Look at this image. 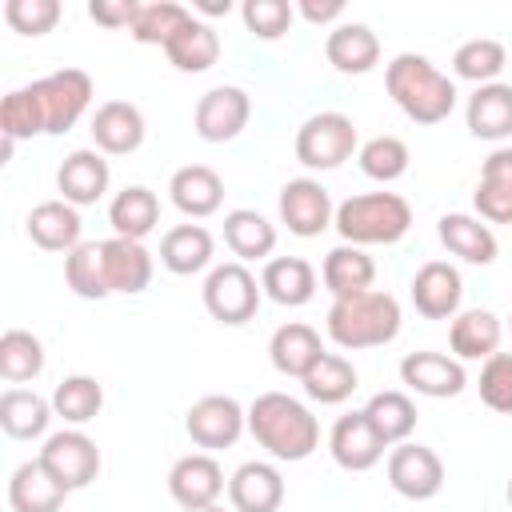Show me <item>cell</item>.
Instances as JSON below:
<instances>
[{"instance_id":"cell-46","label":"cell","mask_w":512,"mask_h":512,"mask_svg":"<svg viewBox=\"0 0 512 512\" xmlns=\"http://www.w3.org/2000/svg\"><path fill=\"white\" fill-rule=\"evenodd\" d=\"M240 20L256 40H280L292 28L296 8L288 0H244L240 4Z\"/></svg>"},{"instance_id":"cell-50","label":"cell","mask_w":512,"mask_h":512,"mask_svg":"<svg viewBox=\"0 0 512 512\" xmlns=\"http://www.w3.org/2000/svg\"><path fill=\"white\" fill-rule=\"evenodd\" d=\"M296 12H300L308 24H332V20L344 16V0H300Z\"/></svg>"},{"instance_id":"cell-16","label":"cell","mask_w":512,"mask_h":512,"mask_svg":"<svg viewBox=\"0 0 512 512\" xmlns=\"http://www.w3.org/2000/svg\"><path fill=\"white\" fill-rule=\"evenodd\" d=\"M112 184V168L104 160L100 148H76L64 156V164L56 168V188L60 200H68L72 208H88L96 204Z\"/></svg>"},{"instance_id":"cell-18","label":"cell","mask_w":512,"mask_h":512,"mask_svg":"<svg viewBox=\"0 0 512 512\" xmlns=\"http://www.w3.org/2000/svg\"><path fill=\"white\" fill-rule=\"evenodd\" d=\"M232 512H276L284 504V476L268 460H244L228 476Z\"/></svg>"},{"instance_id":"cell-47","label":"cell","mask_w":512,"mask_h":512,"mask_svg":"<svg viewBox=\"0 0 512 512\" xmlns=\"http://www.w3.org/2000/svg\"><path fill=\"white\" fill-rule=\"evenodd\" d=\"M60 0H8L4 4V20L12 32L20 36H44L60 24Z\"/></svg>"},{"instance_id":"cell-23","label":"cell","mask_w":512,"mask_h":512,"mask_svg":"<svg viewBox=\"0 0 512 512\" xmlns=\"http://www.w3.org/2000/svg\"><path fill=\"white\" fill-rule=\"evenodd\" d=\"M436 236L452 256H460L464 264H476V268H488L500 248L496 232L480 216H468V212H444L436 220Z\"/></svg>"},{"instance_id":"cell-42","label":"cell","mask_w":512,"mask_h":512,"mask_svg":"<svg viewBox=\"0 0 512 512\" xmlns=\"http://www.w3.org/2000/svg\"><path fill=\"white\" fill-rule=\"evenodd\" d=\"M504 64H508V52L492 36H472V40H464L452 52V72L460 80H472L476 88L480 84H496V76L504 72Z\"/></svg>"},{"instance_id":"cell-54","label":"cell","mask_w":512,"mask_h":512,"mask_svg":"<svg viewBox=\"0 0 512 512\" xmlns=\"http://www.w3.org/2000/svg\"><path fill=\"white\" fill-rule=\"evenodd\" d=\"M508 508H512V480H508Z\"/></svg>"},{"instance_id":"cell-48","label":"cell","mask_w":512,"mask_h":512,"mask_svg":"<svg viewBox=\"0 0 512 512\" xmlns=\"http://www.w3.org/2000/svg\"><path fill=\"white\" fill-rule=\"evenodd\" d=\"M480 400L500 412V416H512V352H496L480 364Z\"/></svg>"},{"instance_id":"cell-52","label":"cell","mask_w":512,"mask_h":512,"mask_svg":"<svg viewBox=\"0 0 512 512\" xmlns=\"http://www.w3.org/2000/svg\"><path fill=\"white\" fill-rule=\"evenodd\" d=\"M12 152H16V140L0 136V164H8V160H12Z\"/></svg>"},{"instance_id":"cell-28","label":"cell","mask_w":512,"mask_h":512,"mask_svg":"<svg viewBox=\"0 0 512 512\" xmlns=\"http://www.w3.org/2000/svg\"><path fill=\"white\" fill-rule=\"evenodd\" d=\"M464 120L476 140H492V144L508 140L512 136V84L504 80L480 84L464 104Z\"/></svg>"},{"instance_id":"cell-51","label":"cell","mask_w":512,"mask_h":512,"mask_svg":"<svg viewBox=\"0 0 512 512\" xmlns=\"http://www.w3.org/2000/svg\"><path fill=\"white\" fill-rule=\"evenodd\" d=\"M204 16H228L232 12V4L228 0H204V4H196Z\"/></svg>"},{"instance_id":"cell-34","label":"cell","mask_w":512,"mask_h":512,"mask_svg":"<svg viewBox=\"0 0 512 512\" xmlns=\"http://www.w3.org/2000/svg\"><path fill=\"white\" fill-rule=\"evenodd\" d=\"M320 280H324V288L332 292V300L368 292L372 280H376V260H372L364 248H356V244H336V248L324 256V264H320Z\"/></svg>"},{"instance_id":"cell-8","label":"cell","mask_w":512,"mask_h":512,"mask_svg":"<svg viewBox=\"0 0 512 512\" xmlns=\"http://www.w3.org/2000/svg\"><path fill=\"white\" fill-rule=\"evenodd\" d=\"M40 464H44L68 492H76V488H88V484L96 480V472H100V448H96V440H92L88 432H80V428H60V432H52V436L44 440Z\"/></svg>"},{"instance_id":"cell-33","label":"cell","mask_w":512,"mask_h":512,"mask_svg":"<svg viewBox=\"0 0 512 512\" xmlns=\"http://www.w3.org/2000/svg\"><path fill=\"white\" fill-rule=\"evenodd\" d=\"M108 224L124 240H144L160 224V196L152 188H144V184L120 188L112 196V204H108Z\"/></svg>"},{"instance_id":"cell-39","label":"cell","mask_w":512,"mask_h":512,"mask_svg":"<svg viewBox=\"0 0 512 512\" xmlns=\"http://www.w3.org/2000/svg\"><path fill=\"white\" fill-rule=\"evenodd\" d=\"M100 408H104V388H100L96 376L76 372V376H64V380L52 388V412H56L60 420H68L72 428L96 420Z\"/></svg>"},{"instance_id":"cell-12","label":"cell","mask_w":512,"mask_h":512,"mask_svg":"<svg viewBox=\"0 0 512 512\" xmlns=\"http://www.w3.org/2000/svg\"><path fill=\"white\" fill-rule=\"evenodd\" d=\"M276 208H280V224H288V232H292V236H304V240L320 236V232L332 228V220H336V204H332L328 188H324L320 180H312V176L288 180V184L280 188Z\"/></svg>"},{"instance_id":"cell-24","label":"cell","mask_w":512,"mask_h":512,"mask_svg":"<svg viewBox=\"0 0 512 512\" xmlns=\"http://www.w3.org/2000/svg\"><path fill=\"white\" fill-rule=\"evenodd\" d=\"M324 352H328V348H324L320 332H316L312 324H304V320L280 324V328L272 332V340H268V360H272V368H276L280 376H296V380H304L308 368H312Z\"/></svg>"},{"instance_id":"cell-37","label":"cell","mask_w":512,"mask_h":512,"mask_svg":"<svg viewBox=\"0 0 512 512\" xmlns=\"http://www.w3.org/2000/svg\"><path fill=\"white\" fill-rule=\"evenodd\" d=\"M356 364L348 360V356H340V352H324L312 368H308V376L300 380L304 384V396L308 400H316V404H344L352 392H356Z\"/></svg>"},{"instance_id":"cell-30","label":"cell","mask_w":512,"mask_h":512,"mask_svg":"<svg viewBox=\"0 0 512 512\" xmlns=\"http://www.w3.org/2000/svg\"><path fill=\"white\" fill-rule=\"evenodd\" d=\"M216 256V240L204 224H176L160 236V264L172 276H196L212 264Z\"/></svg>"},{"instance_id":"cell-31","label":"cell","mask_w":512,"mask_h":512,"mask_svg":"<svg viewBox=\"0 0 512 512\" xmlns=\"http://www.w3.org/2000/svg\"><path fill=\"white\" fill-rule=\"evenodd\" d=\"M224 244L240 264H252V260L268 264L276 252V224L256 208H232L224 216Z\"/></svg>"},{"instance_id":"cell-6","label":"cell","mask_w":512,"mask_h":512,"mask_svg":"<svg viewBox=\"0 0 512 512\" xmlns=\"http://www.w3.org/2000/svg\"><path fill=\"white\" fill-rule=\"evenodd\" d=\"M200 296H204V308H208L212 320L236 328V324H248V320L260 312L264 288H260V280L248 272V264L224 260V264H216V268L204 276Z\"/></svg>"},{"instance_id":"cell-20","label":"cell","mask_w":512,"mask_h":512,"mask_svg":"<svg viewBox=\"0 0 512 512\" xmlns=\"http://www.w3.org/2000/svg\"><path fill=\"white\" fill-rule=\"evenodd\" d=\"M472 204L484 224H512V144H500L488 152Z\"/></svg>"},{"instance_id":"cell-25","label":"cell","mask_w":512,"mask_h":512,"mask_svg":"<svg viewBox=\"0 0 512 512\" xmlns=\"http://www.w3.org/2000/svg\"><path fill=\"white\" fill-rule=\"evenodd\" d=\"M168 196H172V204H176L184 216L204 220V216L220 212V204H224V180H220V172L208 168V164H184V168L172 172Z\"/></svg>"},{"instance_id":"cell-53","label":"cell","mask_w":512,"mask_h":512,"mask_svg":"<svg viewBox=\"0 0 512 512\" xmlns=\"http://www.w3.org/2000/svg\"><path fill=\"white\" fill-rule=\"evenodd\" d=\"M180 512H224L220 504H208V508H180Z\"/></svg>"},{"instance_id":"cell-9","label":"cell","mask_w":512,"mask_h":512,"mask_svg":"<svg viewBox=\"0 0 512 512\" xmlns=\"http://www.w3.org/2000/svg\"><path fill=\"white\" fill-rule=\"evenodd\" d=\"M248 116H252V96L240 84H216L196 100L192 124H196L200 140L228 144L248 128Z\"/></svg>"},{"instance_id":"cell-1","label":"cell","mask_w":512,"mask_h":512,"mask_svg":"<svg viewBox=\"0 0 512 512\" xmlns=\"http://www.w3.org/2000/svg\"><path fill=\"white\" fill-rule=\"evenodd\" d=\"M248 432L272 460L300 464L320 448V420L288 392H260L248 404Z\"/></svg>"},{"instance_id":"cell-11","label":"cell","mask_w":512,"mask_h":512,"mask_svg":"<svg viewBox=\"0 0 512 512\" xmlns=\"http://www.w3.org/2000/svg\"><path fill=\"white\" fill-rule=\"evenodd\" d=\"M36 92L44 104L48 136H64L68 128H76V120L92 104V76L84 68H60V72L36 80Z\"/></svg>"},{"instance_id":"cell-14","label":"cell","mask_w":512,"mask_h":512,"mask_svg":"<svg viewBox=\"0 0 512 512\" xmlns=\"http://www.w3.org/2000/svg\"><path fill=\"white\" fill-rule=\"evenodd\" d=\"M408 296H412V304L424 320H452L460 312V300H464V280H460L456 264L428 260V264L416 268Z\"/></svg>"},{"instance_id":"cell-44","label":"cell","mask_w":512,"mask_h":512,"mask_svg":"<svg viewBox=\"0 0 512 512\" xmlns=\"http://www.w3.org/2000/svg\"><path fill=\"white\" fill-rule=\"evenodd\" d=\"M356 160H360V172H364L368 180L392 184V180H400V176L408 172L412 152H408V144H404L400 136H388V132H384V136L364 140L360 152H356Z\"/></svg>"},{"instance_id":"cell-38","label":"cell","mask_w":512,"mask_h":512,"mask_svg":"<svg viewBox=\"0 0 512 512\" xmlns=\"http://www.w3.org/2000/svg\"><path fill=\"white\" fill-rule=\"evenodd\" d=\"M364 416H368V424L376 428V436H380L388 448L404 444V440L412 436V428H416V404H412L408 392H396V388L376 392V396L364 404Z\"/></svg>"},{"instance_id":"cell-15","label":"cell","mask_w":512,"mask_h":512,"mask_svg":"<svg viewBox=\"0 0 512 512\" xmlns=\"http://www.w3.org/2000/svg\"><path fill=\"white\" fill-rule=\"evenodd\" d=\"M224 488H228V480L212 452H188L168 472V492L180 508H208L224 496Z\"/></svg>"},{"instance_id":"cell-17","label":"cell","mask_w":512,"mask_h":512,"mask_svg":"<svg viewBox=\"0 0 512 512\" xmlns=\"http://www.w3.org/2000/svg\"><path fill=\"white\" fill-rule=\"evenodd\" d=\"M384 448H388V444L376 436V428L368 424L364 408L340 416V420L332 424V432H328V452H332V460H336L344 472H368V468H376V464L384 460Z\"/></svg>"},{"instance_id":"cell-49","label":"cell","mask_w":512,"mask_h":512,"mask_svg":"<svg viewBox=\"0 0 512 512\" xmlns=\"http://www.w3.org/2000/svg\"><path fill=\"white\" fill-rule=\"evenodd\" d=\"M140 8L144 4H136V0H92L88 4V16L96 24H104V28H132L136 16H140Z\"/></svg>"},{"instance_id":"cell-19","label":"cell","mask_w":512,"mask_h":512,"mask_svg":"<svg viewBox=\"0 0 512 512\" xmlns=\"http://www.w3.org/2000/svg\"><path fill=\"white\" fill-rule=\"evenodd\" d=\"M88 132L104 156H128L144 144V112L132 100H104L92 112Z\"/></svg>"},{"instance_id":"cell-55","label":"cell","mask_w":512,"mask_h":512,"mask_svg":"<svg viewBox=\"0 0 512 512\" xmlns=\"http://www.w3.org/2000/svg\"><path fill=\"white\" fill-rule=\"evenodd\" d=\"M508 332H512V316H508Z\"/></svg>"},{"instance_id":"cell-41","label":"cell","mask_w":512,"mask_h":512,"mask_svg":"<svg viewBox=\"0 0 512 512\" xmlns=\"http://www.w3.org/2000/svg\"><path fill=\"white\" fill-rule=\"evenodd\" d=\"M44 372V344L40 336H32L28 328H8L0 336V376L20 388L28 380H36Z\"/></svg>"},{"instance_id":"cell-7","label":"cell","mask_w":512,"mask_h":512,"mask_svg":"<svg viewBox=\"0 0 512 512\" xmlns=\"http://www.w3.org/2000/svg\"><path fill=\"white\" fill-rule=\"evenodd\" d=\"M244 428H248V408L236 396H224V392H208L184 412V432L204 452L232 448L244 436Z\"/></svg>"},{"instance_id":"cell-3","label":"cell","mask_w":512,"mask_h":512,"mask_svg":"<svg viewBox=\"0 0 512 512\" xmlns=\"http://www.w3.org/2000/svg\"><path fill=\"white\" fill-rule=\"evenodd\" d=\"M400 304L392 292H356V296H340L332 300L328 316H324V328H328V340L344 352H360V348H384L400 336Z\"/></svg>"},{"instance_id":"cell-36","label":"cell","mask_w":512,"mask_h":512,"mask_svg":"<svg viewBox=\"0 0 512 512\" xmlns=\"http://www.w3.org/2000/svg\"><path fill=\"white\" fill-rule=\"evenodd\" d=\"M52 416H56L52 412V400H44L32 388H4V396H0V428L12 440H36V436H44Z\"/></svg>"},{"instance_id":"cell-2","label":"cell","mask_w":512,"mask_h":512,"mask_svg":"<svg viewBox=\"0 0 512 512\" xmlns=\"http://www.w3.org/2000/svg\"><path fill=\"white\" fill-rule=\"evenodd\" d=\"M384 88L412 124H440L456 108V80L444 76L428 56L400 52L384 68Z\"/></svg>"},{"instance_id":"cell-32","label":"cell","mask_w":512,"mask_h":512,"mask_svg":"<svg viewBox=\"0 0 512 512\" xmlns=\"http://www.w3.org/2000/svg\"><path fill=\"white\" fill-rule=\"evenodd\" d=\"M260 288L268 300L284 308H300L316 296V268L304 256H272L260 272Z\"/></svg>"},{"instance_id":"cell-22","label":"cell","mask_w":512,"mask_h":512,"mask_svg":"<svg viewBox=\"0 0 512 512\" xmlns=\"http://www.w3.org/2000/svg\"><path fill=\"white\" fill-rule=\"evenodd\" d=\"M24 228H28V240H32L36 248H44V252H64V256H68L72 248L84 244V240H80V232H84L80 212H76L68 200H40V204L28 212Z\"/></svg>"},{"instance_id":"cell-5","label":"cell","mask_w":512,"mask_h":512,"mask_svg":"<svg viewBox=\"0 0 512 512\" xmlns=\"http://www.w3.org/2000/svg\"><path fill=\"white\" fill-rule=\"evenodd\" d=\"M352 152H360V136L352 116L344 112H312L296 128V160L312 172H332L344 160H352Z\"/></svg>"},{"instance_id":"cell-45","label":"cell","mask_w":512,"mask_h":512,"mask_svg":"<svg viewBox=\"0 0 512 512\" xmlns=\"http://www.w3.org/2000/svg\"><path fill=\"white\" fill-rule=\"evenodd\" d=\"M188 20H192V8H184V4H176V0H160V4H144L140 16H136V24H132L128 32H132L136 44H156V48H164Z\"/></svg>"},{"instance_id":"cell-13","label":"cell","mask_w":512,"mask_h":512,"mask_svg":"<svg viewBox=\"0 0 512 512\" xmlns=\"http://www.w3.org/2000/svg\"><path fill=\"white\" fill-rule=\"evenodd\" d=\"M400 384H408L416 396L428 400H448L468 388L464 360L444 356V352H408L400 360Z\"/></svg>"},{"instance_id":"cell-10","label":"cell","mask_w":512,"mask_h":512,"mask_svg":"<svg viewBox=\"0 0 512 512\" xmlns=\"http://www.w3.org/2000/svg\"><path fill=\"white\" fill-rule=\"evenodd\" d=\"M384 472H388L392 492H400L404 500H432L444 488V460L428 444H416V440L396 444L388 452Z\"/></svg>"},{"instance_id":"cell-21","label":"cell","mask_w":512,"mask_h":512,"mask_svg":"<svg viewBox=\"0 0 512 512\" xmlns=\"http://www.w3.org/2000/svg\"><path fill=\"white\" fill-rule=\"evenodd\" d=\"M324 56L344 76H364L380 64V36L360 20H340L324 36Z\"/></svg>"},{"instance_id":"cell-27","label":"cell","mask_w":512,"mask_h":512,"mask_svg":"<svg viewBox=\"0 0 512 512\" xmlns=\"http://www.w3.org/2000/svg\"><path fill=\"white\" fill-rule=\"evenodd\" d=\"M72 492L36 460H24L8 480V504L12 512H60Z\"/></svg>"},{"instance_id":"cell-35","label":"cell","mask_w":512,"mask_h":512,"mask_svg":"<svg viewBox=\"0 0 512 512\" xmlns=\"http://www.w3.org/2000/svg\"><path fill=\"white\" fill-rule=\"evenodd\" d=\"M164 56H168V64L176 68V72H208L216 60H220V36H216V28L208 24V20H200V16H192L168 44H164Z\"/></svg>"},{"instance_id":"cell-43","label":"cell","mask_w":512,"mask_h":512,"mask_svg":"<svg viewBox=\"0 0 512 512\" xmlns=\"http://www.w3.org/2000/svg\"><path fill=\"white\" fill-rule=\"evenodd\" d=\"M48 132V120H44V104H40V92H36V80L28 88H16L0 100V136L8 140H32Z\"/></svg>"},{"instance_id":"cell-26","label":"cell","mask_w":512,"mask_h":512,"mask_svg":"<svg viewBox=\"0 0 512 512\" xmlns=\"http://www.w3.org/2000/svg\"><path fill=\"white\" fill-rule=\"evenodd\" d=\"M500 340H504V324L496 312L488 308H464L452 316V328H448V348L456 360H488L500 352Z\"/></svg>"},{"instance_id":"cell-40","label":"cell","mask_w":512,"mask_h":512,"mask_svg":"<svg viewBox=\"0 0 512 512\" xmlns=\"http://www.w3.org/2000/svg\"><path fill=\"white\" fill-rule=\"evenodd\" d=\"M64 284L80 296V300H108V272H104V248L96 240H84L80 248H72L64 256Z\"/></svg>"},{"instance_id":"cell-29","label":"cell","mask_w":512,"mask_h":512,"mask_svg":"<svg viewBox=\"0 0 512 512\" xmlns=\"http://www.w3.org/2000/svg\"><path fill=\"white\" fill-rule=\"evenodd\" d=\"M104 248V272H108V288L112 292H124V296H136L152 284V252L144 248V240H124V236H112V240H100Z\"/></svg>"},{"instance_id":"cell-4","label":"cell","mask_w":512,"mask_h":512,"mask_svg":"<svg viewBox=\"0 0 512 512\" xmlns=\"http://www.w3.org/2000/svg\"><path fill=\"white\" fill-rule=\"evenodd\" d=\"M332 228L344 244L368 248V244H396L412 228V204L400 192H360L336 204Z\"/></svg>"}]
</instances>
